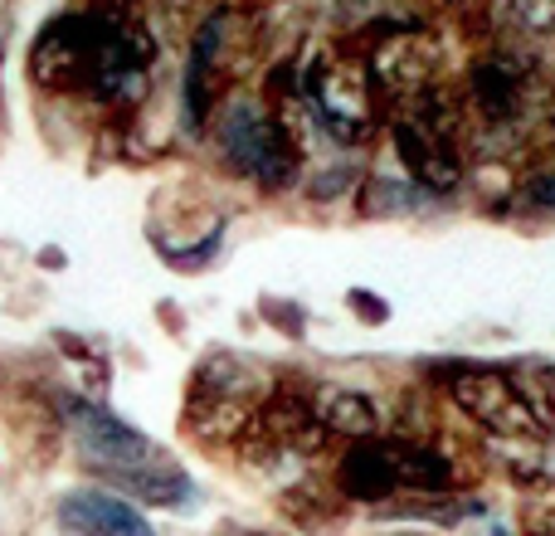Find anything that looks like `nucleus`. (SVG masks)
Returning a JSON list of instances; mask_svg holds the SVG:
<instances>
[{
    "mask_svg": "<svg viewBox=\"0 0 555 536\" xmlns=\"http://www.w3.org/2000/svg\"><path fill=\"white\" fill-rule=\"evenodd\" d=\"M215 123V152L240 181L259 186L263 195L293 191L302 181V142L283 103L269 98H234L220 103Z\"/></svg>",
    "mask_w": 555,
    "mask_h": 536,
    "instance_id": "obj_1",
    "label": "nucleus"
},
{
    "mask_svg": "<svg viewBox=\"0 0 555 536\" xmlns=\"http://www.w3.org/2000/svg\"><path fill=\"white\" fill-rule=\"evenodd\" d=\"M269 385L273 381H263L259 366H249L244 356L210 352L195 366L191 385H185V410H181L185 434H191L195 444H220V449H230Z\"/></svg>",
    "mask_w": 555,
    "mask_h": 536,
    "instance_id": "obj_2",
    "label": "nucleus"
},
{
    "mask_svg": "<svg viewBox=\"0 0 555 536\" xmlns=\"http://www.w3.org/2000/svg\"><path fill=\"white\" fill-rule=\"evenodd\" d=\"M302 88H307V103H312L322 132H332L336 142L356 146L380 123V113H375L380 93H375V84H371L365 59H322V64L307 68Z\"/></svg>",
    "mask_w": 555,
    "mask_h": 536,
    "instance_id": "obj_3",
    "label": "nucleus"
},
{
    "mask_svg": "<svg viewBox=\"0 0 555 536\" xmlns=\"http://www.w3.org/2000/svg\"><path fill=\"white\" fill-rule=\"evenodd\" d=\"M29 84L54 98H78L93 88L98 64V20L88 15H54L29 44Z\"/></svg>",
    "mask_w": 555,
    "mask_h": 536,
    "instance_id": "obj_4",
    "label": "nucleus"
},
{
    "mask_svg": "<svg viewBox=\"0 0 555 536\" xmlns=\"http://www.w3.org/2000/svg\"><path fill=\"white\" fill-rule=\"evenodd\" d=\"M439 385L453 410L478 424L488 439H537L517 381H512V366H453V375H443Z\"/></svg>",
    "mask_w": 555,
    "mask_h": 536,
    "instance_id": "obj_5",
    "label": "nucleus"
},
{
    "mask_svg": "<svg viewBox=\"0 0 555 536\" xmlns=\"http://www.w3.org/2000/svg\"><path fill=\"white\" fill-rule=\"evenodd\" d=\"M64 424L74 434L83 463H93L98 473H117V469H142V463H156L162 449L146 439L142 430H132L127 420H117L107 405L93 400H64Z\"/></svg>",
    "mask_w": 555,
    "mask_h": 536,
    "instance_id": "obj_6",
    "label": "nucleus"
},
{
    "mask_svg": "<svg viewBox=\"0 0 555 536\" xmlns=\"http://www.w3.org/2000/svg\"><path fill=\"white\" fill-rule=\"evenodd\" d=\"M365 68H371V84L380 93V103L404 107L439 84V44L424 29H390L365 54Z\"/></svg>",
    "mask_w": 555,
    "mask_h": 536,
    "instance_id": "obj_7",
    "label": "nucleus"
},
{
    "mask_svg": "<svg viewBox=\"0 0 555 536\" xmlns=\"http://www.w3.org/2000/svg\"><path fill=\"white\" fill-rule=\"evenodd\" d=\"M390 142H395V156L404 162V171L414 176L424 195H459L463 181H468V162H463L459 146L439 142L424 123H414L410 113H395L390 123Z\"/></svg>",
    "mask_w": 555,
    "mask_h": 536,
    "instance_id": "obj_8",
    "label": "nucleus"
},
{
    "mask_svg": "<svg viewBox=\"0 0 555 536\" xmlns=\"http://www.w3.org/2000/svg\"><path fill=\"white\" fill-rule=\"evenodd\" d=\"M332 493L346 502V508H385L390 498H400L390 439L346 444V449L336 454V463H332Z\"/></svg>",
    "mask_w": 555,
    "mask_h": 536,
    "instance_id": "obj_9",
    "label": "nucleus"
},
{
    "mask_svg": "<svg viewBox=\"0 0 555 536\" xmlns=\"http://www.w3.org/2000/svg\"><path fill=\"white\" fill-rule=\"evenodd\" d=\"M390 459H395V483L414 502L453 498L468 483L463 454H449L443 444H429V439H390Z\"/></svg>",
    "mask_w": 555,
    "mask_h": 536,
    "instance_id": "obj_10",
    "label": "nucleus"
},
{
    "mask_svg": "<svg viewBox=\"0 0 555 536\" xmlns=\"http://www.w3.org/2000/svg\"><path fill=\"white\" fill-rule=\"evenodd\" d=\"M59 532L68 536H156L152 518L107 488H74L54 508Z\"/></svg>",
    "mask_w": 555,
    "mask_h": 536,
    "instance_id": "obj_11",
    "label": "nucleus"
},
{
    "mask_svg": "<svg viewBox=\"0 0 555 536\" xmlns=\"http://www.w3.org/2000/svg\"><path fill=\"white\" fill-rule=\"evenodd\" d=\"M312 414L326 439H380L385 434V405L356 385H312Z\"/></svg>",
    "mask_w": 555,
    "mask_h": 536,
    "instance_id": "obj_12",
    "label": "nucleus"
},
{
    "mask_svg": "<svg viewBox=\"0 0 555 536\" xmlns=\"http://www.w3.org/2000/svg\"><path fill=\"white\" fill-rule=\"evenodd\" d=\"M107 483H117L122 493H132L137 502H146V508H166V512H191L195 502H201V493H195V483L185 478L176 463L156 459V463H142V469H117V473H103Z\"/></svg>",
    "mask_w": 555,
    "mask_h": 536,
    "instance_id": "obj_13",
    "label": "nucleus"
},
{
    "mask_svg": "<svg viewBox=\"0 0 555 536\" xmlns=\"http://www.w3.org/2000/svg\"><path fill=\"white\" fill-rule=\"evenodd\" d=\"M512 381H517V395H521V405H527L531 434L546 444L555 434V366L551 361L512 366Z\"/></svg>",
    "mask_w": 555,
    "mask_h": 536,
    "instance_id": "obj_14",
    "label": "nucleus"
},
{
    "mask_svg": "<svg viewBox=\"0 0 555 536\" xmlns=\"http://www.w3.org/2000/svg\"><path fill=\"white\" fill-rule=\"evenodd\" d=\"M502 15L531 44H546L555 39V0H502Z\"/></svg>",
    "mask_w": 555,
    "mask_h": 536,
    "instance_id": "obj_15",
    "label": "nucleus"
},
{
    "mask_svg": "<svg viewBox=\"0 0 555 536\" xmlns=\"http://www.w3.org/2000/svg\"><path fill=\"white\" fill-rule=\"evenodd\" d=\"M351 312L361 317V322H385V317H390V307L380 303V293H365V288H356V293H351Z\"/></svg>",
    "mask_w": 555,
    "mask_h": 536,
    "instance_id": "obj_16",
    "label": "nucleus"
},
{
    "mask_svg": "<svg viewBox=\"0 0 555 536\" xmlns=\"http://www.w3.org/2000/svg\"><path fill=\"white\" fill-rule=\"evenodd\" d=\"M531 205L555 210V176H537V186H531Z\"/></svg>",
    "mask_w": 555,
    "mask_h": 536,
    "instance_id": "obj_17",
    "label": "nucleus"
},
{
    "mask_svg": "<svg viewBox=\"0 0 555 536\" xmlns=\"http://www.w3.org/2000/svg\"><path fill=\"white\" fill-rule=\"evenodd\" d=\"M527 532H537V536H555V508H541L537 518H531V527Z\"/></svg>",
    "mask_w": 555,
    "mask_h": 536,
    "instance_id": "obj_18",
    "label": "nucleus"
},
{
    "mask_svg": "<svg viewBox=\"0 0 555 536\" xmlns=\"http://www.w3.org/2000/svg\"><path fill=\"white\" fill-rule=\"evenodd\" d=\"M385 536H424V532H385Z\"/></svg>",
    "mask_w": 555,
    "mask_h": 536,
    "instance_id": "obj_19",
    "label": "nucleus"
},
{
    "mask_svg": "<svg viewBox=\"0 0 555 536\" xmlns=\"http://www.w3.org/2000/svg\"><path fill=\"white\" fill-rule=\"evenodd\" d=\"M244 536H269V532H244Z\"/></svg>",
    "mask_w": 555,
    "mask_h": 536,
    "instance_id": "obj_20",
    "label": "nucleus"
},
{
    "mask_svg": "<svg viewBox=\"0 0 555 536\" xmlns=\"http://www.w3.org/2000/svg\"><path fill=\"white\" fill-rule=\"evenodd\" d=\"M521 536H537V532H521Z\"/></svg>",
    "mask_w": 555,
    "mask_h": 536,
    "instance_id": "obj_21",
    "label": "nucleus"
}]
</instances>
